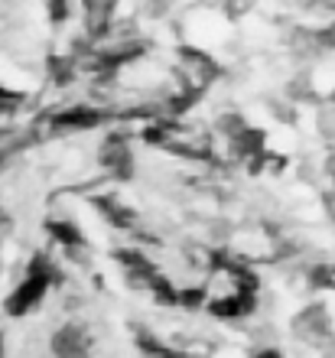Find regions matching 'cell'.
<instances>
[{
    "mask_svg": "<svg viewBox=\"0 0 335 358\" xmlns=\"http://www.w3.org/2000/svg\"><path fill=\"white\" fill-rule=\"evenodd\" d=\"M66 280V273L59 271V264L46 251H36V255L29 257L27 264V273L17 280V287L7 293V300H3V313H7L10 320H23L29 313H36L43 303H46L49 290L59 287V283Z\"/></svg>",
    "mask_w": 335,
    "mask_h": 358,
    "instance_id": "6da1fadb",
    "label": "cell"
},
{
    "mask_svg": "<svg viewBox=\"0 0 335 358\" xmlns=\"http://www.w3.org/2000/svg\"><path fill=\"white\" fill-rule=\"evenodd\" d=\"M98 163H101V170L111 179H117V182H131V179L137 176V157H134V150H131L127 134L124 131L108 134V137L101 141V147H98Z\"/></svg>",
    "mask_w": 335,
    "mask_h": 358,
    "instance_id": "7a4b0ae2",
    "label": "cell"
},
{
    "mask_svg": "<svg viewBox=\"0 0 335 358\" xmlns=\"http://www.w3.org/2000/svg\"><path fill=\"white\" fill-rule=\"evenodd\" d=\"M114 111L111 108H101L94 101H78L69 104L62 111H56L49 117V134H75V131H92L98 124H111Z\"/></svg>",
    "mask_w": 335,
    "mask_h": 358,
    "instance_id": "3957f363",
    "label": "cell"
},
{
    "mask_svg": "<svg viewBox=\"0 0 335 358\" xmlns=\"http://www.w3.org/2000/svg\"><path fill=\"white\" fill-rule=\"evenodd\" d=\"M290 332H293L297 339H303L306 345L322 349L326 342H332V316H329V306L326 303H306L303 310L293 313Z\"/></svg>",
    "mask_w": 335,
    "mask_h": 358,
    "instance_id": "277c9868",
    "label": "cell"
},
{
    "mask_svg": "<svg viewBox=\"0 0 335 358\" xmlns=\"http://www.w3.org/2000/svg\"><path fill=\"white\" fill-rule=\"evenodd\" d=\"M205 310L222 322H241V320H248V316L257 313V293L254 290H238V287H234V290L224 293V296H212Z\"/></svg>",
    "mask_w": 335,
    "mask_h": 358,
    "instance_id": "5b68a950",
    "label": "cell"
},
{
    "mask_svg": "<svg viewBox=\"0 0 335 358\" xmlns=\"http://www.w3.org/2000/svg\"><path fill=\"white\" fill-rule=\"evenodd\" d=\"M78 3H82L85 33H88L94 43H108V39H111L114 20H117L121 0H78Z\"/></svg>",
    "mask_w": 335,
    "mask_h": 358,
    "instance_id": "8992f818",
    "label": "cell"
},
{
    "mask_svg": "<svg viewBox=\"0 0 335 358\" xmlns=\"http://www.w3.org/2000/svg\"><path fill=\"white\" fill-rule=\"evenodd\" d=\"M94 349V339L85 322H62L52 336H49V352L62 358H78Z\"/></svg>",
    "mask_w": 335,
    "mask_h": 358,
    "instance_id": "52a82bcc",
    "label": "cell"
},
{
    "mask_svg": "<svg viewBox=\"0 0 335 358\" xmlns=\"http://www.w3.org/2000/svg\"><path fill=\"white\" fill-rule=\"evenodd\" d=\"M179 62L186 69V76L192 78V85H199V88H208L215 78L222 76V66L202 46H179Z\"/></svg>",
    "mask_w": 335,
    "mask_h": 358,
    "instance_id": "ba28073f",
    "label": "cell"
},
{
    "mask_svg": "<svg viewBox=\"0 0 335 358\" xmlns=\"http://www.w3.org/2000/svg\"><path fill=\"white\" fill-rule=\"evenodd\" d=\"M92 206L111 228H117V231H137V225H140L137 208H131L124 199H117V196H94Z\"/></svg>",
    "mask_w": 335,
    "mask_h": 358,
    "instance_id": "9c48e42d",
    "label": "cell"
},
{
    "mask_svg": "<svg viewBox=\"0 0 335 358\" xmlns=\"http://www.w3.org/2000/svg\"><path fill=\"white\" fill-rule=\"evenodd\" d=\"M82 59L75 56V52H49L46 59V76L49 82L59 88V92H66V88H72L75 82H78V76H82Z\"/></svg>",
    "mask_w": 335,
    "mask_h": 358,
    "instance_id": "30bf717a",
    "label": "cell"
},
{
    "mask_svg": "<svg viewBox=\"0 0 335 358\" xmlns=\"http://www.w3.org/2000/svg\"><path fill=\"white\" fill-rule=\"evenodd\" d=\"M46 231L62 251H85L88 248V235L72 218H46Z\"/></svg>",
    "mask_w": 335,
    "mask_h": 358,
    "instance_id": "8fae6325",
    "label": "cell"
},
{
    "mask_svg": "<svg viewBox=\"0 0 335 358\" xmlns=\"http://www.w3.org/2000/svg\"><path fill=\"white\" fill-rule=\"evenodd\" d=\"M228 150H231V157L234 160H251V157H257V153H264L267 150V131L264 127H244L238 137H231L228 141Z\"/></svg>",
    "mask_w": 335,
    "mask_h": 358,
    "instance_id": "7c38bea8",
    "label": "cell"
},
{
    "mask_svg": "<svg viewBox=\"0 0 335 358\" xmlns=\"http://www.w3.org/2000/svg\"><path fill=\"white\" fill-rule=\"evenodd\" d=\"M27 104H29V94L23 88L0 85V117H17Z\"/></svg>",
    "mask_w": 335,
    "mask_h": 358,
    "instance_id": "4fadbf2b",
    "label": "cell"
},
{
    "mask_svg": "<svg viewBox=\"0 0 335 358\" xmlns=\"http://www.w3.org/2000/svg\"><path fill=\"white\" fill-rule=\"evenodd\" d=\"M208 290H205L202 283H192V287H179V310L186 313H199L208 306Z\"/></svg>",
    "mask_w": 335,
    "mask_h": 358,
    "instance_id": "5bb4252c",
    "label": "cell"
},
{
    "mask_svg": "<svg viewBox=\"0 0 335 358\" xmlns=\"http://www.w3.org/2000/svg\"><path fill=\"white\" fill-rule=\"evenodd\" d=\"M244 127H248V117H244L241 111H222L218 117H215V134H222L224 141L238 137Z\"/></svg>",
    "mask_w": 335,
    "mask_h": 358,
    "instance_id": "9a60e30c",
    "label": "cell"
},
{
    "mask_svg": "<svg viewBox=\"0 0 335 358\" xmlns=\"http://www.w3.org/2000/svg\"><path fill=\"white\" fill-rule=\"evenodd\" d=\"M134 345H137V352H143V355H176V349H173V345L159 342L150 329H137V336H134Z\"/></svg>",
    "mask_w": 335,
    "mask_h": 358,
    "instance_id": "2e32d148",
    "label": "cell"
},
{
    "mask_svg": "<svg viewBox=\"0 0 335 358\" xmlns=\"http://www.w3.org/2000/svg\"><path fill=\"white\" fill-rule=\"evenodd\" d=\"M309 287L313 290H335V267L332 264H316L309 267Z\"/></svg>",
    "mask_w": 335,
    "mask_h": 358,
    "instance_id": "e0dca14e",
    "label": "cell"
},
{
    "mask_svg": "<svg viewBox=\"0 0 335 358\" xmlns=\"http://www.w3.org/2000/svg\"><path fill=\"white\" fill-rule=\"evenodd\" d=\"M46 17L52 27H66L72 20V0H46Z\"/></svg>",
    "mask_w": 335,
    "mask_h": 358,
    "instance_id": "ac0fdd59",
    "label": "cell"
},
{
    "mask_svg": "<svg viewBox=\"0 0 335 358\" xmlns=\"http://www.w3.org/2000/svg\"><path fill=\"white\" fill-rule=\"evenodd\" d=\"M322 212H326V218L335 225V186L322 192Z\"/></svg>",
    "mask_w": 335,
    "mask_h": 358,
    "instance_id": "d6986e66",
    "label": "cell"
},
{
    "mask_svg": "<svg viewBox=\"0 0 335 358\" xmlns=\"http://www.w3.org/2000/svg\"><path fill=\"white\" fill-rule=\"evenodd\" d=\"M322 176H326L329 182H332V186H335V150L329 153L326 160H322Z\"/></svg>",
    "mask_w": 335,
    "mask_h": 358,
    "instance_id": "ffe728a7",
    "label": "cell"
},
{
    "mask_svg": "<svg viewBox=\"0 0 335 358\" xmlns=\"http://www.w3.org/2000/svg\"><path fill=\"white\" fill-rule=\"evenodd\" d=\"M10 225V215H7V208L0 206V228H7Z\"/></svg>",
    "mask_w": 335,
    "mask_h": 358,
    "instance_id": "44dd1931",
    "label": "cell"
},
{
    "mask_svg": "<svg viewBox=\"0 0 335 358\" xmlns=\"http://www.w3.org/2000/svg\"><path fill=\"white\" fill-rule=\"evenodd\" d=\"M326 101H329V104H332V108H335V85L329 88V92H326Z\"/></svg>",
    "mask_w": 335,
    "mask_h": 358,
    "instance_id": "7402d4cb",
    "label": "cell"
}]
</instances>
